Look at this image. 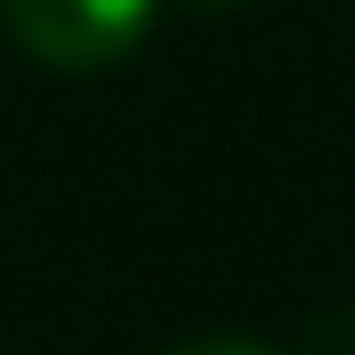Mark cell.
I'll list each match as a JSON object with an SVG mask.
<instances>
[{
	"label": "cell",
	"mask_w": 355,
	"mask_h": 355,
	"mask_svg": "<svg viewBox=\"0 0 355 355\" xmlns=\"http://www.w3.org/2000/svg\"><path fill=\"white\" fill-rule=\"evenodd\" d=\"M8 38L53 76H98L121 69L151 38L159 0H0Z\"/></svg>",
	"instance_id": "cell-1"
},
{
	"label": "cell",
	"mask_w": 355,
	"mask_h": 355,
	"mask_svg": "<svg viewBox=\"0 0 355 355\" xmlns=\"http://www.w3.org/2000/svg\"><path fill=\"white\" fill-rule=\"evenodd\" d=\"M166 355H287V348H272V340H242V333H212V340H182V348H166Z\"/></svg>",
	"instance_id": "cell-2"
},
{
	"label": "cell",
	"mask_w": 355,
	"mask_h": 355,
	"mask_svg": "<svg viewBox=\"0 0 355 355\" xmlns=\"http://www.w3.org/2000/svg\"><path fill=\"white\" fill-rule=\"evenodd\" d=\"M174 8H189V15H234L242 0H174Z\"/></svg>",
	"instance_id": "cell-3"
}]
</instances>
